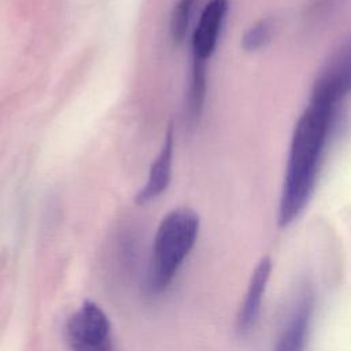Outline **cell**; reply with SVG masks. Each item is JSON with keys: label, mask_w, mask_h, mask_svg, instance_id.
<instances>
[{"label": "cell", "mask_w": 351, "mask_h": 351, "mask_svg": "<svg viewBox=\"0 0 351 351\" xmlns=\"http://www.w3.org/2000/svg\"><path fill=\"white\" fill-rule=\"evenodd\" d=\"M335 112L336 107L310 101L295 123L278 203L282 228L304 211L315 191Z\"/></svg>", "instance_id": "6da1fadb"}, {"label": "cell", "mask_w": 351, "mask_h": 351, "mask_svg": "<svg viewBox=\"0 0 351 351\" xmlns=\"http://www.w3.org/2000/svg\"><path fill=\"white\" fill-rule=\"evenodd\" d=\"M199 229V215L189 207H177L163 217L154 236L145 274V288L151 295H160L170 287L193 248Z\"/></svg>", "instance_id": "7a4b0ae2"}, {"label": "cell", "mask_w": 351, "mask_h": 351, "mask_svg": "<svg viewBox=\"0 0 351 351\" xmlns=\"http://www.w3.org/2000/svg\"><path fill=\"white\" fill-rule=\"evenodd\" d=\"M66 337L71 351H114L110 319L92 300H85L69 317Z\"/></svg>", "instance_id": "3957f363"}, {"label": "cell", "mask_w": 351, "mask_h": 351, "mask_svg": "<svg viewBox=\"0 0 351 351\" xmlns=\"http://www.w3.org/2000/svg\"><path fill=\"white\" fill-rule=\"evenodd\" d=\"M351 93V41L341 45L319 69L310 101L337 107Z\"/></svg>", "instance_id": "277c9868"}, {"label": "cell", "mask_w": 351, "mask_h": 351, "mask_svg": "<svg viewBox=\"0 0 351 351\" xmlns=\"http://www.w3.org/2000/svg\"><path fill=\"white\" fill-rule=\"evenodd\" d=\"M229 11V0H208L192 34V58L207 62L214 53L222 25Z\"/></svg>", "instance_id": "5b68a950"}, {"label": "cell", "mask_w": 351, "mask_h": 351, "mask_svg": "<svg viewBox=\"0 0 351 351\" xmlns=\"http://www.w3.org/2000/svg\"><path fill=\"white\" fill-rule=\"evenodd\" d=\"M273 269V262L269 256H263L258 265L255 266L248 288L245 291L243 303L239 308L237 318H236V329L240 335L248 333L256 324L262 307V299L265 291L267 288L270 274Z\"/></svg>", "instance_id": "8992f818"}, {"label": "cell", "mask_w": 351, "mask_h": 351, "mask_svg": "<svg viewBox=\"0 0 351 351\" xmlns=\"http://www.w3.org/2000/svg\"><path fill=\"white\" fill-rule=\"evenodd\" d=\"M173 154H174V128H173V123L170 122L166 129L163 145L149 167V176L145 184L134 195L136 204H140V206L147 204L154 199H156L158 196H160L167 189L171 178Z\"/></svg>", "instance_id": "52a82bcc"}, {"label": "cell", "mask_w": 351, "mask_h": 351, "mask_svg": "<svg viewBox=\"0 0 351 351\" xmlns=\"http://www.w3.org/2000/svg\"><path fill=\"white\" fill-rule=\"evenodd\" d=\"M313 295L306 292L282 329L274 351H304L313 313Z\"/></svg>", "instance_id": "ba28073f"}, {"label": "cell", "mask_w": 351, "mask_h": 351, "mask_svg": "<svg viewBox=\"0 0 351 351\" xmlns=\"http://www.w3.org/2000/svg\"><path fill=\"white\" fill-rule=\"evenodd\" d=\"M207 92V62L195 59L192 60L191 77L188 82L185 112L188 125H196L200 119Z\"/></svg>", "instance_id": "9c48e42d"}, {"label": "cell", "mask_w": 351, "mask_h": 351, "mask_svg": "<svg viewBox=\"0 0 351 351\" xmlns=\"http://www.w3.org/2000/svg\"><path fill=\"white\" fill-rule=\"evenodd\" d=\"M196 1L197 0H176L169 21V34L173 43L180 44L185 38Z\"/></svg>", "instance_id": "30bf717a"}, {"label": "cell", "mask_w": 351, "mask_h": 351, "mask_svg": "<svg viewBox=\"0 0 351 351\" xmlns=\"http://www.w3.org/2000/svg\"><path fill=\"white\" fill-rule=\"evenodd\" d=\"M273 34V22L269 18H262L252 23L241 37V47L248 51L254 52L261 49L267 44Z\"/></svg>", "instance_id": "8fae6325"}]
</instances>
